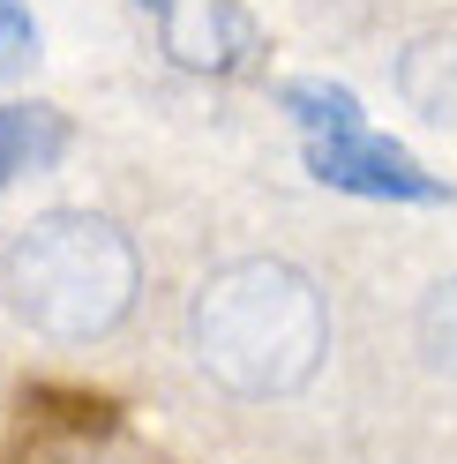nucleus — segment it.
<instances>
[{
    "label": "nucleus",
    "instance_id": "obj_1",
    "mask_svg": "<svg viewBox=\"0 0 457 464\" xmlns=\"http://www.w3.org/2000/svg\"><path fill=\"white\" fill-rule=\"evenodd\" d=\"M188 344L203 374L233 397H293L330 353L323 285L285 255H248L203 277L188 307Z\"/></svg>",
    "mask_w": 457,
    "mask_h": 464
},
{
    "label": "nucleus",
    "instance_id": "obj_2",
    "mask_svg": "<svg viewBox=\"0 0 457 464\" xmlns=\"http://www.w3.org/2000/svg\"><path fill=\"white\" fill-rule=\"evenodd\" d=\"M8 307L53 344H98L142 300V255L98 210H45L0 255Z\"/></svg>",
    "mask_w": 457,
    "mask_h": 464
},
{
    "label": "nucleus",
    "instance_id": "obj_3",
    "mask_svg": "<svg viewBox=\"0 0 457 464\" xmlns=\"http://www.w3.org/2000/svg\"><path fill=\"white\" fill-rule=\"evenodd\" d=\"M307 172H316L323 188L375 195V202H442V195H450L420 158H405V150H397V142H383L375 128H353V135H307Z\"/></svg>",
    "mask_w": 457,
    "mask_h": 464
},
{
    "label": "nucleus",
    "instance_id": "obj_4",
    "mask_svg": "<svg viewBox=\"0 0 457 464\" xmlns=\"http://www.w3.org/2000/svg\"><path fill=\"white\" fill-rule=\"evenodd\" d=\"M158 38L173 53V68H188V75H255L270 53L240 0H165Z\"/></svg>",
    "mask_w": 457,
    "mask_h": 464
},
{
    "label": "nucleus",
    "instance_id": "obj_5",
    "mask_svg": "<svg viewBox=\"0 0 457 464\" xmlns=\"http://www.w3.org/2000/svg\"><path fill=\"white\" fill-rule=\"evenodd\" d=\"M390 82H397V98H405V112H420L427 128H457V31L413 38L397 53Z\"/></svg>",
    "mask_w": 457,
    "mask_h": 464
},
{
    "label": "nucleus",
    "instance_id": "obj_6",
    "mask_svg": "<svg viewBox=\"0 0 457 464\" xmlns=\"http://www.w3.org/2000/svg\"><path fill=\"white\" fill-rule=\"evenodd\" d=\"M68 150V112L53 105H0V188H15L23 172H45Z\"/></svg>",
    "mask_w": 457,
    "mask_h": 464
},
{
    "label": "nucleus",
    "instance_id": "obj_7",
    "mask_svg": "<svg viewBox=\"0 0 457 464\" xmlns=\"http://www.w3.org/2000/svg\"><path fill=\"white\" fill-rule=\"evenodd\" d=\"M277 105L293 112L307 135H353V128H367V112H360V98L345 91V82H285Z\"/></svg>",
    "mask_w": 457,
    "mask_h": 464
},
{
    "label": "nucleus",
    "instance_id": "obj_8",
    "mask_svg": "<svg viewBox=\"0 0 457 464\" xmlns=\"http://www.w3.org/2000/svg\"><path fill=\"white\" fill-rule=\"evenodd\" d=\"M420 344H427V360H435V367L457 374V277H442L435 293L420 300Z\"/></svg>",
    "mask_w": 457,
    "mask_h": 464
},
{
    "label": "nucleus",
    "instance_id": "obj_9",
    "mask_svg": "<svg viewBox=\"0 0 457 464\" xmlns=\"http://www.w3.org/2000/svg\"><path fill=\"white\" fill-rule=\"evenodd\" d=\"M38 61V23L23 0H0V82H15V75H31Z\"/></svg>",
    "mask_w": 457,
    "mask_h": 464
},
{
    "label": "nucleus",
    "instance_id": "obj_10",
    "mask_svg": "<svg viewBox=\"0 0 457 464\" xmlns=\"http://www.w3.org/2000/svg\"><path fill=\"white\" fill-rule=\"evenodd\" d=\"M135 8H151V15H158V8H165V0H135Z\"/></svg>",
    "mask_w": 457,
    "mask_h": 464
}]
</instances>
